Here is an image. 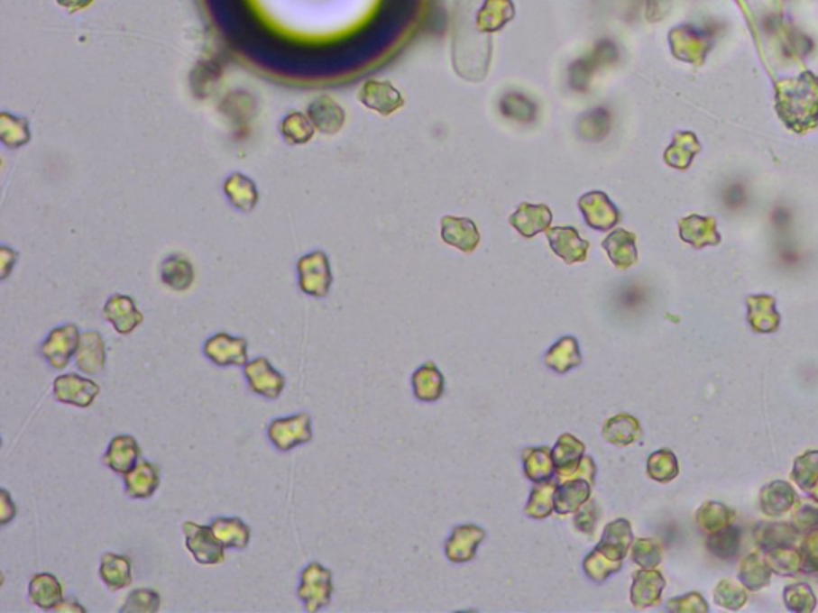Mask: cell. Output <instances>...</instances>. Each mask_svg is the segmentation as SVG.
<instances>
[{"label":"cell","mask_w":818,"mask_h":613,"mask_svg":"<svg viewBox=\"0 0 818 613\" xmlns=\"http://www.w3.org/2000/svg\"><path fill=\"white\" fill-rule=\"evenodd\" d=\"M333 596V573L320 563H310L301 572V583L298 588V598L302 600L308 613L318 612L329 606Z\"/></svg>","instance_id":"obj_1"},{"label":"cell","mask_w":818,"mask_h":613,"mask_svg":"<svg viewBox=\"0 0 818 613\" xmlns=\"http://www.w3.org/2000/svg\"><path fill=\"white\" fill-rule=\"evenodd\" d=\"M299 288L312 297H326L333 285L329 259L323 252H312L298 261Z\"/></svg>","instance_id":"obj_2"},{"label":"cell","mask_w":818,"mask_h":613,"mask_svg":"<svg viewBox=\"0 0 818 613\" xmlns=\"http://www.w3.org/2000/svg\"><path fill=\"white\" fill-rule=\"evenodd\" d=\"M267 436L281 453L293 451L294 447L312 441V418L306 412L290 417L275 418L267 428Z\"/></svg>","instance_id":"obj_3"},{"label":"cell","mask_w":818,"mask_h":613,"mask_svg":"<svg viewBox=\"0 0 818 613\" xmlns=\"http://www.w3.org/2000/svg\"><path fill=\"white\" fill-rule=\"evenodd\" d=\"M186 536V548L200 565L223 564L225 561V546L219 544L210 526L186 521L182 524Z\"/></svg>","instance_id":"obj_4"},{"label":"cell","mask_w":818,"mask_h":613,"mask_svg":"<svg viewBox=\"0 0 818 613\" xmlns=\"http://www.w3.org/2000/svg\"><path fill=\"white\" fill-rule=\"evenodd\" d=\"M80 342V333L76 325L58 326L50 333L41 345V355L53 370L68 368L70 360L76 356Z\"/></svg>","instance_id":"obj_5"},{"label":"cell","mask_w":818,"mask_h":613,"mask_svg":"<svg viewBox=\"0 0 818 613\" xmlns=\"http://www.w3.org/2000/svg\"><path fill=\"white\" fill-rule=\"evenodd\" d=\"M579 209L585 217L588 227L608 232L620 223V211L602 190H592L579 198Z\"/></svg>","instance_id":"obj_6"},{"label":"cell","mask_w":818,"mask_h":613,"mask_svg":"<svg viewBox=\"0 0 818 613\" xmlns=\"http://www.w3.org/2000/svg\"><path fill=\"white\" fill-rule=\"evenodd\" d=\"M203 353L219 368L245 366L248 362V342L227 333H217L203 345Z\"/></svg>","instance_id":"obj_7"},{"label":"cell","mask_w":818,"mask_h":613,"mask_svg":"<svg viewBox=\"0 0 818 613\" xmlns=\"http://www.w3.org/2000/svg\"><path fill=\"white\" fill-rule=\"evenodd\" d=\"M99 385L78 374H63L53 382V397L63 405L90 407L99 395Z\"/></svg>","instance_id":"obj_8"},{"label":"cell","mask_w":818,"mask_h":613,"mask_svg":"<svg viewBox=\"0 0 818 613\" xmlns=\"http://www.w3.org/2000/svg\"><path fill=\"white\" fill-rule=\"evenodd\" d=\"M253 393L266 399H277L285 390V377L273 368L266 356H259L244 366Z\"/></svg>","instance_id":"obj_9"},{"label":"cell","mask_w":818,"mask_h":613,"mask_svg":"<svg viewBox=\"0 0 818 613\" xmlns=\"http://www.w3.org/2000/svg\"><path fill=\"white\" fill-rule=\"evenodd\" d=\"M552 252L566 264H579L587 261L590 243L584 240L579 230L571 225H556L546 232Z\"/></svg>","instance_id":"obj_10"},{"label":"cell","mask_w":818,"mask_h":613,"mask_svg":"<svg viewBox=\"0 0 818 613\" xmlns=\"http://www.w3.org/2000/svg\"><path fill=\"white\" fill-rule=\"evenodd\" d=\"M358 101L371 111H376L381 115H392L405 105V98L401 96L395 87L387 80H368L364 82L362 90L358 93Z\"/></svg>","instance_id":"obj_11"},{"label":"cell","mask_w":818,"mask_h":613,"mask_svg":"<svg viewBox=\"0 0 818 613\" xmlns=\"http://www.w3.org/2000/svg\"><path fill=\"white\" fill-rule=\"evenodd\" d=\"M484 538L486 532L475 524L457 526L445 544V554L455 564L470 563L475 559L476 548Z\"/></svg>","instance_id":"obj_12"},{"label":"cell","mask_w":818,"mask_h":613,"mask_svg":"<svg viewBox=\"0 0 818 613\" xmlns=\"http://www.w3.org/2000/svg\"><path fill=\"white\" fill-rule=\"evenodd\" d=\"M103 316L120 335L132 334L144 321V315L138 310L134 300L125 294H113L106 300Z\"/></svg>","instance_id":"obj_13"},{"label":"cell","mask_w":818,"mask_h":613,"mask_svg":"<svg viewBox=\"0 0 818 613\" xmlns=\"http://www.w3.org/2000/svg\"><path fill=\"white\" fill-rule=\"evenodd\" d=\"M441 238L459 252L472 254L482 242L476 224L467 217L445 216L441 219Z\"/></svg>","instance_id":"obj_14"},{"label":"cell","mask_w":818,"mask_h":613,"mask_svg":"<svg viewBox=\"0 0 818 613\" xmlns=\"http://www.w3.org/2000/svg\"><path fill=\"white\" fill-rule=\"evenodd\" d=\"M665 581L664 575L656 569H641V571L633 573V585L630 591V600L635 608H648V607L658 606L662 599V591H664Z\"/></svg>","instance_id":"obj_15"},{"label":"cell","mask_w":818,"mask_h":613,"mask_svg":"<svg viewBox=\"0 0 818 613\" xmlns=\"http://www.w3.org/2000/svg\"><path fill=\"white\" fill-rule=\"evenodd\" d=\"M584 453H585V444L582 443L581 439L575 438L569 433L561 435L552 449L556 482L566 481L567 478H571L577 471Z\"/></svg>","instance_id":"obj_16"},{"label":"cell","mask_w":818,"mask_h":613,"mask_svg":"<svg viewBox=\"0 0 818 613\" xmlns=\"http://www.w3.org/2000/svg\"><path fill=\"white\" fill-rule=\"evenodd\" d=\"M553 221L552 209L547 205H532L521 203L517 211L509 217L511 227L517 230L519 235L532 238L550 229Z\"/></svg>","instance_id":"obj_17"},{"label":"cell","mask_w":818,"mask_h":613,"mask_svg":"<svg viewBox=\"0 0 818 613\" xmlns=\"http://www.w3.org/2000/svg\"><path fill=\"white\" fill-rule=\"evenodd\" d=\"M308 117L317 132L337 134L345 124V111L336 99L328 95L315 98L308 107Z\"/></svg>","instance_id":"obj_18"},{"label":"cell","mask_w":818,"mask_h":613,"mask_svg":"<svg viewBox=\"0 0 818 613\" xmlns=\"http://www.w3.org/2000/svg\"><path fill=\"white\" fill-rule=\"evenodd\" d=\"M140 457L141 447L136 438L132 435H119L111 439L107 451L103 455V463L111 468L114 473L125 476L140 462Z\"/></svg>","instance_id":"obj_19"},{"label":"cell","mask_w":818,"mask_h":613,"mask_svg":"<svg viewBox=\"0 0 818 613\" xmlns=\"http://www.w3.org/2000/svg\"><path fill=\"white\" fill-rule=\"evenodd\" d=\"M125 492L134 500H147L161 486V470L147 460H140L133 470L124 476Z\"/></svg>","instance_id":"obj_20"},{"label":"cell","mask_w":818,"mask_h":613,"mask_svg":"<svg viewBox=\"0 0 818 613\" xmlns=\"http://www.w3.org/2000/svg\"><path fill=\"white\" fill-rule=\"evenodd\" d=\"M78 371L88 376H97L106 366V343L103 335L97 331L80 334L78 349L74 356Z\"/></svg>","instance_id":"obj_21"},{"label":"cell","mask_w":818,"mask_h":613,"mask_svg":"<svg viewBox=\"0 0 818 613\" xmlns=\"http://www.w3.org/2000/svg\"><path fill=\"white\" fill-rule=\"evenodd\" d=\"M633 544V529L627 519H616L604 527L602 540L596 544V550L604 553L614 561H623Z\"/></svg>","instance_id":"obj_22"},{"label":"cell","mask_w":818,"mask_h":613,"mask_svg":"<svg viewBox=\"0 0 818 613\" xmlns=\"http://www.w3.org/2000/svg\"><path fill=\"white\" fill-rule=\"evenodd\" d=\"M602 246L608 252L611 262L620 270H627L638 262L637 235L629 230H612L602 240Z\"/></svg>","instance_id":"obj_23"},{"label":"cell","mask_w":818,"mask_h":613,"mask_svg":"<svg viewBox=\"0 0 818 613\" xmlns=\"http://www.w3.org/2000/svg\"><path fill=\"white\" fill-rule=\"evenodd\" d=\"M29 599L42 610H55L64 600L63 585L53 573H37L29 581Z\"/></svg>","instance_id":"obj_24"},{"label":"cell","mask_w":818,"mask_h":613,"mask_svg":"<svg viewBox=\"0 0 818 613\" xmlns=\"http://www.w3.org/2000/svg\"><path fill=\"white\" fill-rule=\"evenodd\" d=\"M592 484L584 478H571L558 482L555 492V511L565 516L575 513L592 495Z\"/></svg>","instance_id":"obj_25"},{"label":"cell","mask_w":818,"mask_h":613,"mask_svg":"<svg viewBox=\"0 0 818 613\" xmlns=\"http://www.w3.org/2000/svg\"><path fill=\"white\" fill-rule=\"evenodd\" d=\"M602 438L612 446L627 447L643 438V430L637 417L630 414H619L604 422Z\"/></svg>","instance_id":"obj_26"},{"label":"cell","mask_w":818,"mask_h":613,"mask_svg":"<svg viewBox=\"0 0 818 613\" xmlns=\"http://www.w3.org/2000/svg\"><path fill=\"white\" fill-rule=\"evenodd\" d=\"M544 361L548 370L555 371L558 374H566L574 368L581 366L582 353L579 342L571 335L561 337L560 341L553 343L552 349L547 352Z\"/></svg>","instance_id":"obj_27"},{"label":"cell","mask_w":818,"mask_h":613,"mask_svg":"<svg viewBox=\"0 0 818 613\" xmlns=\"http://www.w3.org/2000/svg\"><path fill=\"white\" fill-rule=\"evenodd\" d=\"M797 502V495L788 482L774 481L764 486L759 494L762 513L767 516L784 515L790 511Z\"/></svg>","instance_id":"obj_28"},{"label":"cell","mask_w":818,"mask_h":613,"mask_svg":"<svg viewBox=\"0 0 818 613\" xmlns=\"http://www.w3.org/2000/svg\"><path fill=\"white\" fill-rule=\"evenodd\" d=\"M225 194L234 208L250 213L259 202L258 186L242 173H234L225 182Z\"/></svg>","instance_id":"obj_29"},{"label":"cell","mask_w":818,"mask_h":613,"mask_svg":"<svg viewBox=\"0 0 818 613\" xmlns=\"http://www.w3.org/2000/svg\"><path fill=\"white\" fill-rule=\"evenodd\" d=\"M414 397L419 401L434 403L438 401L445 393V377L441 374L435 362L428 361L422 364L419 370L413 374Z\"/></svg>","instance_id":"obj_30"},{"label":"cell","mask_w":818,"mask_h":613,"mask_svg":"<svg viewBox=\"0 0 818 613\" xmlns=\"http://www.w3.org/2000/svg\"><path fill=\"white\" fill-rule=\"evenodd\" d=\"M99 575L106 586L113 591H120L124 588H128L133 581L132 559L122 556V554L106 553L105 556L101 558Z\"/></svg>","instance_id":"obj_31"},{"label":"cell","mask_w":818,"mask_h":613,"mask_svg":"<svg viewBox=\"0 0 818 613\" xmlns=\"http://www.w3.org/2000/svg\"><path fill=\"white\" fill-rule=\"evenodd\" d=\"M210 527L225 548L245 550L250 544L252 529L240 517H217Z\"/></svg>","instance_id":"obj_32"},{"label":"cell","mask_w":818,"mask_h":613,"mask_svg":"<svg viewBox=\"0 0 818 613\" xmlns=\"http://www.w3.org/2000/svg\"><path fill=\"white\" fill-rule=\"evenodd\" d=\"M161 277L163 285L169 286L173 291L182 293L194 285L196 270L189 259L173 254L161 262Z\"/></svg>","instance_id":"obj_33"},{"label":"cell","mask_w":818,"mask_h":613,"mask_svg":"<svg viewBox=\"0 0 818 613\" xmlns=\"http://www.w3.org/2000/svg\"><path fill=\"white\" fill-rule=\"evenodd\" d=\"M521 460H523L525 476L529 481L538 484V482L552 480L553 474H555V463H553L550 447H526L525 451L521 453Z\"/></svg>","instance_id":"obj_34"},{"label":"cell","mask_w":818,"mask_h":613,"mask_svg":"<svg viewBox=\"0 0 818 613\" xmlns=\"http://www.w3.org/2000/svg\"><path fill=\"white\" fill-rule=\"evenodd\" d=\"M796 535L797 530L786 523H759L755 530L756 544L764 553L793 546Z\"/></svg>","instance_id":"obj_35"},{"label":"cell","mask_w":818,"mask_h":613,"mask_svg":"<svg viewBox=\"0 0 818 613\" xmlns=\"http://www.w3.org/2000/svg\"><path fill=\"white\" fill-rule=\"evenodd\" d=\"M749 320L751 328L758 333H772L780 325V315L777 314L776 300L767 296H756L749 299Z\"/></svg>","instance_id":"obj_36"},{"label":"cell","mask_w":818,"mask_h":613,"mask_svg":"<svg viewBox=\"0 0 818 613\" xmlns=\"http://www.w3.org/2000/svg\"><path fill=\"white\" fill-rule=\"evenodd\" d=\"M556 481L538 482L532 488L529 500L526 505L525 515L532 519H546L555 511V492Z\"/></svg>","instance_id":"obj_37"},{"label":"cell","mask_w":818,"mask_h":613,"mask_svg":"<svg viewBox=\"0 0 818 613\" xmlns=\"http://www.w3.org/2000/svg\"><path fill=\"white\" fill-rule=\"evenodd\" d=\"M317 130L312 125V122L308 117V114L302 112H291L288 114L285 119L281 120L280 133L283 140L287 141L291 146H304L314 138Z\"/></svg>","instance_id":"obj_38"},{"label":"cell","mask_w":818,"mask_h":613,"mask_svg":"<svg viewBox=\"0 0 818 613\" xmlns=\"http://www.w3.org/2000/svg\"><path fill=\"white\" fill-rule=\"evenodd\" d=\"M0 141L8 149H20L31 141L29 122L10 112L0 114Z\"/></svg>","instance_id":"obj_39"},{"label":"cell","mask_w":818,"mask_h":613,"mask_svg":"<svg viewBox=\"0 0 818 613\" xmlns=\"http://www.w3.org/2000/svg\"><path fill=\"white\" fill-rule=\"evenodd\" d=\"M739 573H740L739 579H740L741 585L751 591H759L764 586L769 585L772 569L767 564V561L761 559L759 554H749V558L741 561Z\"/></svg>","instance_id":"obj_40"},{"label":"cell","mask_w":818,"mask_h":613,"mask_svg":"<svg viewBox=\"0 0 818 613\" xmlns=\"http://www.w3.org/2000/svg\"><path fill=\"white\" fill-rule=\"evenodd\" d=\"M695 519L699 523L700 529L705 530L708 534H714V532L731 526L734 519V511L722 503L706 502L700 507Z\"/></svg>","instance_id":"obj_41"},{"label":"cell","mask_w":818,"mask_h":613,"mask_svg":"<svg viewBox=\"0 0 818 613\" xmlns=\"http://www.w3.org/2000/svg\"><path fill=\"white\" fill-rule=\"evenodd\" d=\"M706 548L716 558L732 559L737 556L740 548V530L734 526H728L724 529L714 532L706 540Z\"/></svg>","instance_id":"obj_42"},{"label":"cell","mask_w":818,"mask_h":613,"mask_svg":"<svg viewBox=\"0 0 818 613\" xmlns=\"http://www.w3.org/2000/svg\"><path fill=\"white\" fill-rule=\"evenodd\" d=\"M679 465L676 455L668 449H660L650 453L648 459V474L650 480L657 482H670L678 476Z\"/></svg>","instance_id":"obj_43"},{"label":"cell","mask_w":818,"mask_h":613,"mask_svg":"<svg viewBox=\"0 0 818 613\" xmlns=\"http://www.w3.org/2000/svg\"><path fill=\"white\" fill-rule=\"evenodd\" d=\"M622 569V561H614L608 558L604 553L594 548L587 558L584 559V571L588 579L594 583H602L608 580L612 573Z\"/></svg>","instance_id":"obj_44"},{"label":"cell","mask_w":818,"mask_h":613,"mask_svg":"<svg viewBox=\"0 0 818 613\" xmlns=\"http://www.w3.org/2000/svg\"><path fill=\"white\" fill-rule=\"evenodd\" d=\"M664 558V551L656 538H638L631 544V561L641 569H656Z\"/></svg>","instance_id":"obj_45"},{"label":"cell","mask_w":818,"mask_h":613,"mask_svg":"<svg viewBox=\"0 0 818 613\" xmlns=\"http://www.w3.org/2000/svg\"><path fill=\"white\" fill-rule=\"evenodd\" d=\"M791 476L803 490H811L818 482V451H809L797 457Z\"/></svg>","instance_id":"obj_46"},{"label":"cell","mask_w":818,"mask_h":613,"mask_svg":"<svg viewBox=\"0 0 818 613\" xmlns=\"http://www.w3.org/2000/svg\"><path fill=\"white\" fill-rule=\"evenodd\" d=\"M766 554H767L766 561L770 565L772 572H777L785 577L796 575L797 572H801V554L793 546L777 548Z\"/></svg>","instance_id":"obj_47"},{"label":"cell","mask_w":818,"mask_h":613,"mask_svg":"<svg viewBox=\"0 0 818 613\" xmlns=\"http://www.w3.org/2000/svg\"><path fill=\"white\" fill-rule=\"evenodd\" d=\"M159 608H161L159 592L149 588H141L128 594L120 612L155 613Z\"/></svg>","instance_id":"obj_48"},{"label":"cell","mask_w":818,"mask_h":613,"mask_svg":"<svg viewBox=\"0 0 818 613\" xmlns=\"http://www.w3.org/2000/svg\"><path fill=\"white\" fill-rule=\"evenodd\" d=\"M694 136L687 133H678L672 146L665 152V161L675 168H685L693 159Z\"/></svg>","instance_id":"obj_49"},{"label":"cell","mask_w":818,"mask_h":613,"mask_svg":"<svg viewBox=\"0 0 818 613\" xmlns=\"http://www.w3.org/2000/svg\"><path fill=\"white\" fill-rule=\"evenodd\" d=\"M708 225L710 221H705L702 217H687L679 224V233L685 242L694 244L695 248H700L703 244H713L714 240L710 238Z\"/></svg>","instance_id":"obj_50"},{"label":"cell","mask_w":818,"mask_h":613,"mask_svg":"<svg viewBox=\"0 0 818 613\" xmlns=\"http://www.w3.org/2000/svg\"><path fill=\"white\" fill-rule=\"evenodd\" d=\"M785 604L791 612H812L815 608V596L811 586L799 583V585L786 586L784 592Z\"/></svg>","instance_id":"obj_51"},{"label":"cell","mask_w":818,"mask_h":613,"mask_svg":"<svg viewBox=\"0 0 818 613\" xmlns=\"http://www.w3.org/2000/svg\"><path fill=\"white\" fill-rule=\"evenodd\" d=\"M600 519H602L600 505L594 502L593 499H588L587 502L575 511L573 523L575 529L579 530L581 534L592 538L596 532V526L600 523Z\"/></svg>","instance_id":"obj_52"},{"label":"cell","mask_w":818,"mask_h":613,"mask_svg":"<svg viewBox=\"0 0 818 613\" xmlns=\"http://www.w3.org/2000/svg\"><path fill=\"white\" fill-rule=\"evenodd\" d=\"M714 600L724 608L739 610V608L747 604L749 596L741 588L735 586L732 581L722 580V581H720L718 588H716V591H714Z\"/></svg>","instance_id":"obj_53"},{"label":"cell","mask_w":818,"mask_h":613,"mask_svg":"<svg viewBox=\"0 0 818 613\" xmlns=\"http://www.w3.org/2000/svg\"><path fill=\"white\" fill-rule=\"evenodd\" d=\"M801 572L818 573V529L812 530L801 544Z\"/></svg>","instance_id":"obj_54"},{"label":"cell","mask_w":818,"mask_h":613,"mask_svg":"<svg viewBox=\"0 0 818 613\" xmlns=\"http://www.w3.org/2000/svg\"><path fill=\"white\" fill-rule=\"evenodd\" d=\"M666 608L670 612H708V604L699 592H689L681 598L668 600Z\"/></svg>","instance_id":"obj_55"},{"label":"cell","mask_w":818,"mask_h":613,"mask_svg":"<svg viewBox=\"0 0 818 613\" xmlns=\"http://www.w3.org/2000/svg\"><path fill=\"white\" fill-rule=\"evenodd\" d=\"M793 527L797 532H811L818 529V507L801 505L795 509L793 515Z\"/></svg>","instance_id":"obj_56"},{"label":"cell","mask_w":818,"mask_h":613,"mask_svg":"<svg viewBox=\"0 0 818 613\" xmlns=\"http://www.w3.org/2000/svg\"><path fill=\"white\" fill-rule=\"evenodd\" d=\"M16 261H18V252H14L8 246L0 248V279H8V275L14 270Z\"/></svg>","instance_id":"obj_57"},{"label":"cell","mask_w":818,"mask_h":613,"mask_svg":"<svg viewBox=\"0 0 818 613\" xmlns=\"http://www.w3.org/2000/svg\"><path fill=\"white\" fill-rule=\"evenodd\" d=\"M0 499H2V511H0V523L2 526H7L14 516H16V505H14L12 497L8 494L7 490L4 489L0 492Z\"/></svg>","instance_id":"obj_58"},{"label":"cell","mask_w":818,"mask_h":613,"mask_svg":"<svg viewBox=\"0 0 818 613\" xmlns=\"http://www.w3.org/2000/svg\"><path fill=\"white\" fill-rule=\"evenodd\" d=\"M55 610H57V612H64V613H78V612L85 613V612H87V608H85V607L80 606V604H78V599H72V598H69V599H64L63 602H61V604H60V606H58L57 608H55Z\"/></svg>","instance_id":"obj_59"},{"label":"cell","mask_w":818,"mask_h":613,"mask_svg":"<svg viewBox=\"0 0 818 613\" xmlns=\"http://www.w3.org/2000/svg\"><path fill=\"white\" fill-rule=\"evenodd\" d=\"M57 2L69 12H78V10L88 7L93 0H57Z\"/></svg>","instance_id":"obj_60"},{"label":"cell","mask_w":818,"mask_h":613,"mask_svg":"<svg viewBox=\"0 0 818 613\" xmlns=\"http://www.w3.org/2000/svg\"><path fill=\"white\" fill-rule=\"evenodd\" d=\"M809 492H811L812 499H813V500L818 503V482L817 484H815V486H813V488L811 489V490H809Z\"/></svg>","instance_id":"obj_61"}]
</instances>
